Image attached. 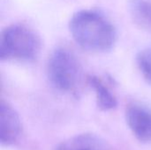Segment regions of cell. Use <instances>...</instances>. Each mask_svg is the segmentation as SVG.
I'll list each match as a JSON object with an SVG mask.
<instances>
[{
    "instance_id": "6da1fadb",
    "label": "cell",
    "mask_w": 151,
    "mask_h": 150,
    "mask_svg": "<svg viewBox=\"0 0 151 150\" xmlns=\"http://www.w3.org/2000/svg\"><path fill=\"white\" fill-rule=\"evenodd\" d=\"M73 39L82 49L91 52H106L115 44L117 33L111 22L95 10H81L69 22Z\"/></svg>"
},
{
    "instance_id": "7a4b0ae2",
    "label": "cell",
    "mask_w": 151,
    "mask_h": 150,
    "mask_svg": "<svg viewBox=\"0 0 151 150\" xmlns=\"http://www.w3.org/2000/svg\"><path fill=\"white\" fill-rule=\"evenodd\" d=\"M41 46V39L32 28L24 24H12L1 33L0 59L31 62L39 55Z\"/></svg>"
},
{
    "instance_id": "3957f363",
    "label": "cell",
    "mask_w": 151,
    "mask_h": 150,
    "mask_svg": "<svg viewBox=\"0 0 151 150\" xmlns=\"http://www.w3.org/2000/svg\"><path fill=\"white\" fill-rule=\"evenodd\" d=\"M81 66L68 50L58 48L50 56L47 74L50 84L58 91L74 94L81 82Z\"/></svg>"
},
{
    "instance_id": "277c9868",
    "label": "cell",
    "mask_w": 151,
    "mask_h": 150,
    "mask_svg": "<svg viewBox=\"0 0 151 150\" xmlns=\"http://www.w3.org/2000/svg\"><path fill=\"white\" fill-rule=\"evenodd\" d=\"M127 124L133 134L142 142H151V110L140 103H131L126 111Z\"/></svg>"
},
{
    "instance_id": "5b68a950",
    "label": "cell",
    "mask_w": 151,
    "mask_h": 150,
    "mask_svg": "<svg viewBox=\"0 0 151 150\" xmlns=\"http://www.w3.org/2000/svg\"><path fill=\"white\" fill-rule=\"evenodd\" d=\"M21 122L17 111L4 100L0 103V143L13 145L21 133Z\"/></svg>"
},
{
    "instance_id": "8992f818",
    "label": "cell",
    "mask_w": 151,
    "mask_h": 150,
    "mask_svg": "<svg viewBox=\"0 0 151 150\" xmlns=\"http://www.w3.org/2000/svg\"><path fill=\"white\" fill-rule=\"evenodd\" d=\"M56 150H111V147L102 137L84 133L62 141Z\"/></svg>"
},
{
    "instance_id": "52a82bcc",
    "label": "cell",
    "mask_w": 151,
    "mask_h": 150,
    "mask_svg": "<svg viewBox=\"0 0 151 150\" xmlns=\"http://www.w3.org/2000/svg\"><path fill=\"white\" fill-rule=\"evenodd\" d=\"M88 86L94 90L97 106L102 111H111L117 107V99L104 81L96 75L87 77Z\"/></svg>"
},
{
    "instance_id": "ba28073f",
    "label": "cell",
    "mask_w": 151,
    "mask_h": 150,
    "mask_svg": "<svg viewBox=\"0 0 151 150\" xmlns=\"http://www.w3.org/2000/svg\"><path fill=\"white\" fill-rule=\"evenodd\" d=\"M129 11L134 21L151 34V0H130Z\"/></svg>"
},
{
    "instance_id": "9c48e42d",
    "label": "cell",
    "mask_w": 151,
    "mask_h": 150,
    "mask_svg": "<svg viewBox=\"0 0 151 150\" xmlns=\"http://www.w3.org/2000/svg\"><path fill=\"white\" fill-rule=\"evenodd\" d=\"M136 62L143 77L151 84V48L140 51L136 57Z\"/></svg>"
}]
</instances>
